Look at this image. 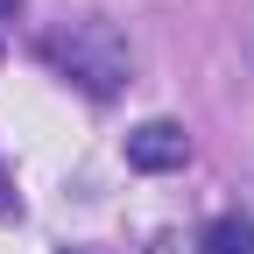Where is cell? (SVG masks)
<instances>
[{"instance_id":"1","label":"cell","mask_w":254,"mask_h":254,"mask_svg":"<svg viewBox=\"0 0 254 254\" xmlns=\"http://www.w3.org/2000/svg\"><path fill=\"white\" fill-rule=\"evenodd\" d=\"M50 64H64L92 99H113L127 85V43L113 36V21H78L71 36H50Z\"/></svg>"},{"instance_id":"2","label":"cell","mask_w":254,"mask_h":254,"mask_svg":"<svg viewBox=\"0 0 254 254\" xmlns=\"http://www.w3.org/2000/svg\"><path fill=\"white\" fill-rule=\"evenodd\" d=\"M127 163L148 170V177H163V170H184L190 163V134L177 120H141L134 134H127Z\"/></svg>"},{"instance_id":"3","label":"cell","mask_w":254,"mask_h":254,"mask_svg":"<svg viewBox=\"0 0 254 254\" xmlns=\"http://www.w3.org/2000/svg\"><path fill=\"white\" fill-rule=\"evenodd\" d=\"M205 254H254V226H247V219H212V226H205V240H198Z\"/></svg>"},{"instance_id":"4","label":"cell","mask_w":254,"mask_h":254,"mask_svg":"<svg viewBox=\"0 0 254 254\" xmlns=\"http://www.w3.org/2000/svg\"><path fill=\"white\" fill-rule=\"evenodd\" d=\"M0 219H14V190H7V177H0Z\"/></svg>"},{"instance_id":"5","label":"cell","mask_w":254,"mask_h":254,"mask_svg":"<svg viewBox=\"0 0 254 254\" xmlns=\"http://www.w3.org/2000/svg\"><path fill=\"white\" fill-rule=\"evenodd\" d=\"M14 7H21V0H0V14H14Z\"/></svg>"}]
</instances>
